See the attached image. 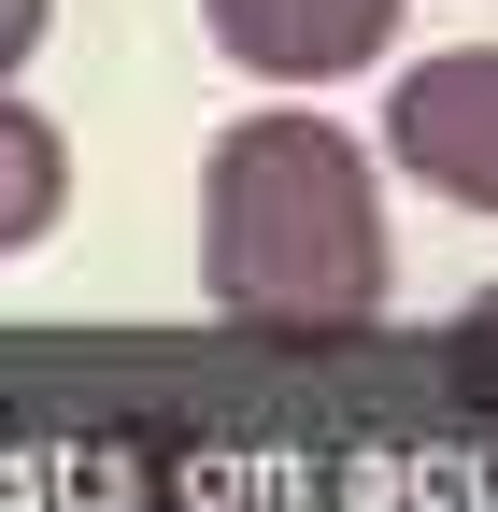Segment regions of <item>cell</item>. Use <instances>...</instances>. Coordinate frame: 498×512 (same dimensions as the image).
I'll return each instance as SVG.
<instances>
[{"label":"cell","instance_id":"obj_6","mask_svg":"<svg viewBox=\"0 0 498 512\" xmlns=\"http://www.w3.org/2000/svg\"><path fill=\"white\" fill-rule=\"evenodd\" d=\"M456 370H470V384H498V285L456 313Z\"/></svg>","mask_w":498,"mask_h":512},{"label":"cell","instance_id":"obj_1","mask_svg":"<svg viewBox=\"0 0 498 512\" xmlns=\"http://www.w3.org/2000/svg\"><path fill=\"white\" fill-rule=\"evenodd\" d=\"M200 285L242 342H356L399 285L385 185L328 114H228L200 157Z\"/></svg>","mask_w":498,"mask_h":512},{"label":"cell","instance_id":"obj_3","mask_svg":"<svg viewBox=\"0 0 498 512\" xmlns=\"http://www.w3.org/2000/svg\"><path fill=\"white\" fill-rule=\"evenodd\" d=\"M200 15L257 86H342L399 43V0H200Z\"/></svg>","mask_w":498,"mask_h":512},{"label":"cell","instance_id":"obj_2","mask_svg":"<svg viewBox=\"0 0 498 512\" xmlns=\"http://www.w3.org/2000/svg\"><path fill=\"white\" fill-rule=\"evenodd\" d=\"M385 157L456 214H498V43H442L385 86Z\"/></svg>","mask_w":498,"mask_h":512},{"label":"cell","instance_id":"obj_4","mask_svg":"<svg viewBox=\"0 0 498 512\" xmlns=\"http://www.w3.org/2000/svg\"><path fill=\"white\" fill-rule=\"evenodd\" d=\"M57 200H72V143L0 86V256H29V242L57 228Z\"/></svg>","mask_w":498,"mask_h":512},{"label":"cell","instance_id":"obj_5","mask_svg":"<svg viewBox=\"0 0 498 512\" xmlns=\"http://www.w3.org/2000/svg\"><path fill=\"white\" fill-rule=\"evenodd\" d=\"M43 29H57V0H0V86L43 57Z\"/></svg>","mask_w":498,"mask_h":512}]
</instances>
